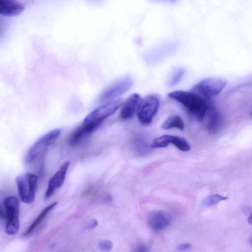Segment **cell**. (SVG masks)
Segmentation results:
<instances>
[{"label":"cell","instance_id":"1","mask_svg":"<svg viewBox=\"0 0 252 252\" xmlns=\"http://www.w3.org/2000/svg\"><path fill=\"white\" fill-rule=\"evenodd\" d=\"M123 102L121 99L112 101L90 112L73 133L70 139V144L76 145L93 133L108 117L115 112Z\"/></svg>","mask_w":252,"mask_h":252},{"label":"cell","instance_id":"2","mask_svg":"<svg viewBox=\"0 0 252 252\" xmlns=\"http://www.w3.org/2000/svg\"><path fill=\"white\" fill-rule=\"evenodd\" d=\"M169 97L181 103L198 121H202L208 108V101L192 91H176Z\"/></svg>","mask_w":252,"mask_h":252},{"label":"cell","instance_id":"3","mask_svg":"<svg viewBox=\"0 0 252 252\" xmlns=\"http://www.w3.org/2000/svg\"><path fill=\"white\" fill-rule=\"evenodd\" d=\"M1 216L5 221L6 233L10 235L17 233L20 227V204L16 197L10 196L6 198L4 209H1Z\"/></svg>","mask_w":252,"mask_h":252},{"label":"cell","instance_id":"4","mask_svg":"<svg viewBox=\"0 0 252 252\" xmlns=\"http://www.w3.org/2000/svg\"><path fill=\"white\" fill-rule=\"evenodd\" d=\"M227 85L223 78L212 77L202 80L197 84L191 91L199 95L207 101L219 95Z\"/></svg>","mask_w":252,"mask_h":252},{"label":"cell","instance_id":"5","mask_svg":"<svg viewBox=\"0 0 252 252\" xmlns=\"http://www.w3.org/2000/svg\"><path fill=\"white\" fill-rule=\"evenodd\" d=\"M61 134L60 129H54L39 138L31 147L25 158V162L29 165L39 156L44 153L59 139Z\"/></svg>","mask_w":252,"mask_h":252},{"label":"cell","instance_id":"6","mask_svg":"<svg viewBox=\"0 0 252 252\" xmlns=\"http://www.w3.org/2000/svg\"><path fill=\"white\" fill-rule=\"evenodd\" d=\"M38 177L33 174L25 173L16 179L20 196L23 202L30 204L35 199L38 187Z\"/></svg>","mask_w":252,"mask_h":252},{"label":"cell","instance_id":"7","mask_svg":"<svg viewBox=\"0 0 252 252\" xmlns=\"http://www.w3.org/2000/svg\"><path fill=\"white\" fill-rule=\"evenodd\" d=\"M160 105V99L154 94L142 99L137 109L139 121L143 125H148L156 116Z\"/></svg>","mask_w":252,"mask_h":252},{"label":"cell","instance_id":"8","mask_svg":"<svg viewBox=\"0 0 252 252\" xmlns=\"http://www.w3.org/2000/svg\"><path fill=\"white\" fill-rule=\"evenodd\" d=\"M133 80L129 76H123L113 82L102 93L101 101H112L128 91L132 86Z\"/></svg>","mask_w":252,"mask_h":252},{"label":"cell","instance_id":"9","mask_svg":"<svg viewBox=\"0 0 252 252\" xmlns=\"http://www.w3.org/2000/svg\"><path fill=\"white\" fill-rule=\"evenodd\" d=\"M170 144L173 145L183 152L189 151L191 149L190 145L184 138L171 135H164L156 138L152 144L151 148H165Z\"/></svg>","mask_w":252,"mask_h":252},{"label":"cell","instance_id":"10","mask_svg":"<svg viewBox=\"0 0 252 252\" xmlns=\"http://www.w3.org/2000/svg\"><path fill=\"white\" fill-rule=\"evenodd\" d=\"M173 221L172 215L164 210L152 212L148 218L150 227L156 231H162L171 225Z\"/></svg>","mask_w":252,"mask_h":252},{"label":"cell","instance_id":"11","mask_svg":"<svg viewBox=\"0 0 252 252\" xmlns=\"http://www.w3.org/2000/svg\"><path fill=\"white\" fill-rule=\"evenodd\" d=\"M70 165L69 161L63 163L50 179L45 194L46 200L50 198L63 185Z\"/></svg>","mask_w":252,"mask_h":252},{"label":"cell","instance_id":"12","mask_svg":"<svg viewBox=\"0 0 252 252\" xmlns=\"http://www.w3.org/2000/svg\"><path fill=\"white\" fill-rule=\"evenodd\" d=\"M141 100V96L138 94L130 96L122 104L120 114L121 119L125 120L131 119L137 111Z\"/></svg>","mask_w":252,"mask_h":252},{"label":"cell","instance_id":"13","mask_svg":"<svg viewBox=\"0 0 252 252\" xmlns=\"http://www.w3.org/2000/svg\"><path fill=\"white\" fill-rule=\"evenodd\" d=\"M25 10V7L17 0H0V14L7 17L20 15Z\"/></svg>","mask_w":252,"mask_h":252},{"label":"cell","instance_id":"14","mask_svg":"<svg viewBox=\"0 0 252 252\" xmlns=\"http://www.w3.org/2000/svg\"><path fill=\"white\" fill-rule=\"evenodd\" d=\"M209 118L206 125L208 131L212 134H216L220 129L222 123L221 115L210 104H208Z\"/></svg>","mask_w":252,"mask_h":252},{"label":"cell","instance_id":"15","mask_svg":"<svg viewBox=\"0 0 252 252\" xmlns=\"http://www.w3.org/2000/svg\"><path fill=\"white\" fill-rule=\"evenodd\" d=\"M162 128L166 130L177 129L183 131L185 128V123L180 116L174 115L170 116L164 122Z\"/></svg>","mask_w":252,"mask_h":252},{"label":"cell","instance_id":"16","mask_svg":"<svg viewBox=\"0 0 252 252\" xmlns=\"http://www.w3.org/2000/svg\"><path fill=\"white\" fill-rule=\"evenodd\" d=\"M57 202H54L50 204L41 213L34 222L30 225L27 228L26 231L24 234V236H27L32 233L34 230L38 227V226L43 222L44 219L46 217L49 212L57 205Z\"/></svg>","mask_w":252,"mask_h":252},{"label":"cell","instance_id":"17","mask_svg":"<svg viewBox=\"0 0 252 252\" xmlns=\"http://www.w3.org/2000/svg\"><path fill=\"white\" fill-rule=\"evenodd\" d=\"M185 74V71L181 68L175 69L171 74L168 81V85L174 86L178 84L182 79Z\"/></svg>","mask_w":252,"mask_h":252},{"label":"cell","instance_id":"18","mask_svg":"<svg viewBox=\"0 0 252 252\" xmlns=\"http://www.w3.org/2000/svg\"><path fill=\"white\" fill-rule=\"evenodd\" d=\"M228 199L227 197H224L219 194L211 195L207 197L203 201V205L205 206L215 205L222 201Z\"/></svg>","mask_w":252,"mask_h":252},{"label":"cell","instance_id":"19","mask_svg":"<svg viewBox=\"0 0 252 252\" xmlns=\"http://www.w3.org/2000/svg\"><path fill=\"white\" fill-rule=\"evenodd\" d=\"M99 247L102 251H109L113 248V243L110 240H103L100 243Z\"/></svg>","mask_w":252,"mask_h":252},{"label":"cell","instance_id":"20","mask_svg":"<svg viewBox=\"0 0 252 252\" xmlns=\"http://www.w3.org/2000/svg\"><path fill=\"white\" fill-rule=\"evenodd\" d=\"M191 247V244L189 243H184L180 244L177 247V249L180 251H185L189 250Z\"/></svg>","mask_w":252,"mask_h":252},{"label":"cell","instance_id":"21","mask_svg":"<svg viewBox=\"0 0 252 252\" xmlns=\"http://www.w3.org/2000/svg\"><path fill=\"white\" fill-rule=\"evenodd\" d=\"M98 221L96 219H93L89 223L87 228L89 229H93L98 226Z\"/></svg>","mask_w":252,"mask_h":252},{"label":"cell","instance_id":"22","mask_svg":"<svg viewBox=\"0 0 252 252\" xmlns=\"http://www.w3.org/2000/svg\"><path fill=\"white\" fill-rule=\"evenodd\" d=\"M148 251L147 248L144 245H140L138 247V252H147Z\"/></svg>","mask_w":252,"mask_h":252},{"label":"cell","instance_id":"23","mask_svg":"<svg viewBox=\"0 0 252 252\" xmlns=\"http://www.w3.org/2000/svg\"><path fill=\"white\" fill-rule=\"evenodd\" d=\"M105 201L107 202H108V203L112 202V197L109 195L106 196V197L105 198Z\"/></svg>","mask_w":252,"mask_h":252},{"label":"cell","instance_id":"24","mask_svg":"<svg viewBox=\"0 0 252 252\" xmlns=\"http://www.w3.org/2000/svg\"><path fill=\"white\" fill-rule=\"evenodd\" d=\"M248 220L249 223L252 225V214L249 216Z\"/></svg>","mask_w":252,"mask_h":252},{"label":"cell","instance_id":"25","mask_svg":"<svg viewBox=\"0 0 252 252\" xmlns=\"http://www.w3.org/2000/svg\"><path fill=\"white\" fill-rule=\"evenodd\" d=\"M250 244L252 245V237L251 238L250 240Z\"/></svg>","mask_w":252,"mask_h":252},{"label":"cell","instance_id":"26","mask_svg":"<svg viewBox=\"0 0 252 252\" xmlns=\"http://www.w3.org/2000/svg\"><path fill=\"white\" fill-rule=\"evenodd\" d=\"M251 116H252V113H251Z\"/></svg>","mask_w":252,"mask_h":252}]
</instances>
